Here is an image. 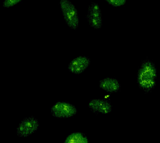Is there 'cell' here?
Segmentation results:
<instances>
[{"instance_id":"obj_1","label":"cell","mask_w":160,"mask_h":143,"mask_svg":"<svg viewBox=\"0 0 160 143\" xmlns=\"http://www.w3.org/2000/svg\"><path fill=\"white\" fill-rule=\"evenodd\" d=\"M157 68L148 59L142 61L137 74L138 87L145 94L151 92L156 87L157 78Z\"/></svg>"},{"instance_id":"obj_2","label":"cell","mask_w":160,"mask_h":143,"mask_svg":"<svg viewBox=\"0 0 160 143\" xmlns=\"http://www.w3.org/2000/svg\"><path fill=\"white\" fill-rule=\"evenodd\" d=\"M60 7L66 24L74 30L79 25V17L77 10L69 0H60Z\"/></svg>"},{"instance_id":"obj_3","label":"cell","mask_w":160,"mask_h":143,"mask_svg":"<svg viewBox=\"0 0 160 143\" xmlns=\"http://www.w3.org/2000/svg\"><path fill=\"white\" fill-rule=\"evenodd\" d=\"M50 113L57 118H68L75 116L78 109L75 105L68 102L58 101L50 108Z\"/></svg>"},{"instance_id":"obj_4","label":"cell","mask_w":160,"mask_h":143,"mask_svg":"<svg viewBox=\"0 0 160 143\" xmlns=\"http://www.w3.org/2000/svg\"><path fill=\"white\" fill-rule=\"evenodd\" d=\"M40 122L34 116L24 118L16 128V134L19 137L27 138L38 130Z\"/></svg>"},{"instance_id":"obj_5","label":"cell","mask_w":160,"mask_h":143,"mask_svg":"<svg viewBox=\"0 0 160 143\" xmlns=\"http://www.w3.org/2000/svg\"><path fill=\"white\" fill-rule=\"evenodd\" d=\"M87 19L90 27L94 29H100L102 27V13L98 3L92 2L89 6L88 9Z\"/></svg>"},{"instance_id":"obj_6","label":"cell","mask_w":160,"mask_h":143,"mask_svg":"<svg viewBox=\"0 0 160 143\" xmlns=\"http://www.w3.org/2000/svg\"><path fill=\"white\" fill-rule=\"evenodd\" d=\"M91 63V58L88 56H80L70 61L68 66L70 72L76 75L83 73Z\"/></svg>"},{"instance_id":"obj_7","label":"cell","mask_w":160,"mask_h":143,"mask_svg":"<svg viewBox=\"0 0 160 143\" xmlns=\"http://www.w3.org/2000/svg\"><path fill=\"white\" fill-rule=\"evenodd\" d=\"M88 106L95 114H108L112 110V106L110 101L103 99H91L89 102Z\"/></svg>"},{"instance_id":"obj_8","label":"cell","mask_w":160,"mask_h":143,"mask_svg":"<svg viewBox=\"0 0 160 143\" xmlns=\"http://www.w3.org/2000/svg\"><path fill=\"white\" fill-rule=\"evenodd\" d=\"M99 86L109 93L118 92L121 88L119 81L114 78L106 77L99 81Z\"/></svg>"},{"instance_id":"obj_9","label":"cell","mask_w":160,"mask_h":143,"mask_svg":"<svg viewBox=\"0 0 160 143\" xmlns=\"http://www.w3.org/2000/svg\"><path fill=\"white\" fill-rule=\"evenodd\" d=\"M86 134L81 132H74L68 135L64 143H88Z\"/></svg>"},{"instance_id":"obj_10","label":"cell","mask_w":160,"mask_h":143,"mask_svg":"<svg viewBox=\"0 0 160 143\" xmlns=\"http://www.w3.org/2000/svg\"><path fill=\"white\" fill-rule=\"evenodd\" d=\"M110 5L114 7H121L126 3V0H106Z\"/></svg>"},{"instance_id":"obj_11","label":"cell","mask_w":160,"mask_h":143,"mask_svg":"<svg viewBox=\"0 0 160 143\" xmlns=\"http://www.w3.org/2000/svg\"><path fill=\"white\" fill-rule=\"evenodd\" d=\"M22 0H4L3 2V7L5 8H8L17 4Z\"/></svg>"}]
</instances>
